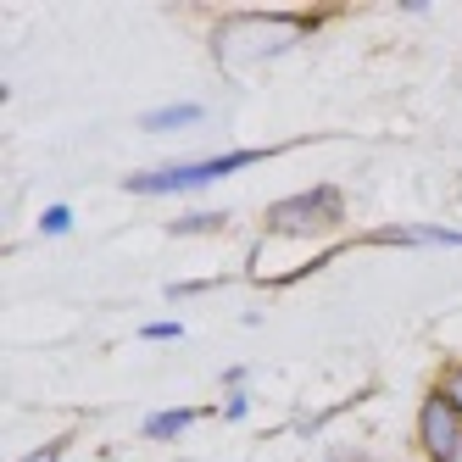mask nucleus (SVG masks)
I'll return each mask as SVG.
<instances>
[{"mask_svg": "<svg viewBox=\"0 0 462 462\" xmlns=\"http://www.w3.org/2000/svg\"><path fill=\"white\" fill-rule=\"evenodd\" d=\"M312 28H323V12H235L212 23V56L223 73H245L256 61L284 56Z\"/></svg>", "mask_w": 462, "mask_h": 462, "instance_id": "f257e3e1", "label": "nucleus"}, {"mask_svg": "<svg viewBox=\"0 0 462 462\" xmlns=\"http://www.w3.org/2000/svg\"><path fill=\"white\" fill-rule=\"evenodd\" d=\"M256 162H268V151H217V156H201V162H156V168H140L128 173L123 189L128 195H184V189H207L217 179H235Z\"/></svg>", "mask_w": 462, "mask_h": 462, "instance_id": "f03ea898", "label": "nucleus"}, {"mask_svg": "<svg viewBox=\"0 0 462 462\" xmlns=\"http://www.w3.org/2000/svg\"><path fill=\"white\" fill-rule=\"evenodd\" d=\"M340 217H346L340 184H312V189H295L284 201H273L262 212V228L279 240H318V235H335Z\"/></svg>", "mask_w": 462, "mask_h": 462, "instance_id": "7ed1b4c3", "label": "nucleus"}, {"mask_svg": "<svg viewBox=\"0 0 462 462\" xmlns=\"http://www.w3.org/2000/svg\"><path fill=\"white\" fill-rule=\"evenodd\" d=\"M418 451H423V462H457V451H462V412L435 384L418 402Z\"/></svg>", "mask_w": 462, "mask_h": 462, "instance_id": "20e7f679", "label": "nucleus"}, {"mask_svg": "<svg viewBox=\"0 0 462 462\" xmlns=\"http://www.w3.org/2000/svg\"><path fill=\"white\" fill-rule=\"evenodd\" d=\"M368 245H435V251H462V228H440V223H395V228H374Z\"/></svg>", "mask_w": 462, "mask_h": 462, "instance_id": "39448f33", "label": "nucleus"}, {"mask_svg": "<svg viewBox=\"0 0 462 462\" xmlns=\"http://www.w3.org/2000/svg\"><path fill=\"white\" fill-rule=\"evenodd\" d=\"M201 412H207V407H156V412H145V418H140V435H145V440H156V446H168V440L189 435V429L201 423Z\"/></svg>", "mask_w": 462, "mask_h": 462, "instance_id": "423d86ee", "label": "nucleus"}, {"mask_svg": "<svg viewBox=\"0 0 462 462\" xmlns=\"http://www.w3.org/2000/svg\"><path fill=\"white\" fill-rule=\"evenodd\" d=\"M195 123H207V106H201V101H173V106L140 112V128H145V134H184V128H195Z\"/></svg>", "mask_w": 462, "mask_h": 462, "instance_id": "0eeeda50", "label": "nucleus"}, {"mask_svg": "<svg viewBox=\"0 0 462 462\" xmlns=\"http://www.w3.org/2000/svg\"><path fill=\"white\" fill-rule=\"evenodd\" d=\"M223 223H228V212L207 207V212H184V217H173V223H168V235H179V240H195V235H217Z\"/></svg>", "mask_w": 462, "mask_h": 462, "instance_id": "6e6552de", "label": "nucleus"}, {"mask_svg": "<svg viewBox=\"0 0 462 462\" xmlns=\"http://www.w3.org/2000/svg\"><path fill=\"white\" fill-rule=\"evenodd\" d=\"M73 223H79V217H73L68 201H51V207L40 212V235H51V240H56V235H73Z\"/></svg>", "mask_w": 462, "mask_h": 462, "instance_id": "1a4fd4ad", "label": "nucleus"}, {"mask_svg": "<svg viewBox=\"0 0 462 462\" xmlns=\"http://www.w3.org/2000/svg\"><path fill=\"white\" fill-rule=\"evenodd\" d=\"M435 390L446 395V402H451L457 412H462V356H457V362H446V368L435 374Z\"/></svg>", "mask_w": 462, "mask_h": 462, "instance_id": "9d476101", "label": "nucleus"}, {"mask_svg": "<svg viewBox=\"0 0 462 462\" xmlns=\"http://www.w3.org/2000/svg\"><path fill=\"white\" fill-rule=\"evenodd\" d=\"M179 335H184V323H179V318H156V323L140 328V340H151V346H156V340H179Z\"/></svg>", "mask_w": 462, "mask_h": 462, "instance_id": "9b49d317", "label": "nucleus"}, {"mask_svg": "<svg viewBox=\"0 0 462 462\" xmlns=\"http://www.w3.org/2000/svg\"><path fill=\"white\" fill-rule=\"evenodd\" d=\"M251 412V390H235V395H223V407H217V418H228V423H240Z\"/></svg>", "mask_w": 462, "mask_h": 462, "instance_id": "f8f14e48", "label": "nucleus"}, {"mask_svg": "<svg viewBox=\"0 0 462 462\" xmlns=\"http://www.w3.org/2000/svg\"><path fill=\"white\" fill-rule=\"evenodd\" d=\"M61 451H68V435H56V440H45L34 451H23V462H61Z\"/></svg>", "mask_w": 462, "mask_h": 462, "instance_id": "ddd939ff", "label": "nucleus"}, {"mask_svg": "<svg viewBox=\"0 0 462 462\" xmlns=\"http://www.w3.org/2000/svg\"><path fill=\"white\" fill-rule=\"evenodd\" d=\"M457 462H462V451H457Z\"/></svg>", "mask_w": 462, "mask_h": 462, "instance_id": "4468645a", "label": "nucleus"}]
</instances>
